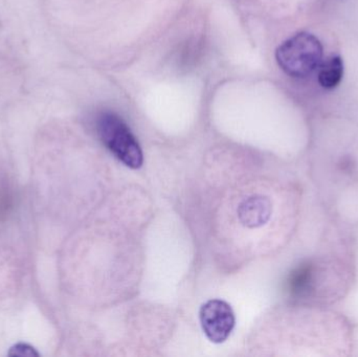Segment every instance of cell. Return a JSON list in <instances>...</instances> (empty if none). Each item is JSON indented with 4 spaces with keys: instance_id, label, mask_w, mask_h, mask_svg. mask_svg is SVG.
Segmentation results:
<instances>
[{
    "instance_id": "6da1fadb",
    "label": "cell",
    "mask_w": 358,
    "mask_h": 357,
    "mask_svg": "<svg viewBox=\"0 0 358 357\" xmlns=\"http://www.w3.org/2000/svg\"><path fill=\"white\" fill-rule=\"evenodd\" d=\"M342 270L336 264L309 261L290 274L287 289L294 299L303 301L334 300L336 291H342Z\"/></svg>"
},
{
    "instance_id": "7a4b0ae2",
    "label": "cell",
    "mask_w": 358,
    "mask_h": 357,
    "mask_svg": "<svg viewBox=\"0 0 358 357\" xmlns=\"http://www.w3.org/2000/svg\"><path fill=\"white\" fill-rule=\"evenodd\" d=\"M323 54V45L315 35L299 33L278 48L275 59L286 75L306 78L320 66Z\"/></svg>"
},
{
    "instance_id": "3957f363",
    "label": "cell",
    "mask_w": 358,
    "mask_h": 357,
    "mask_svg": "<svg viewBox=\"0 0 358 357\" xmlns=\"http://www.w3.org/2000/svg\"><path fill=\"white\" fill-rule=\"evenodd\" d=\"M98 133L106 148L130 169L144 163L142 148L127 124L115 113L105 112L98 119Z\"/></svg>"
},
{
    "instance_id": "277c9868",
    "label": "cell",
    "mask_w": 358,
    "mask_h": 357,
    "mask_svg": "<svg viewBox=\"0 0 358 357\" xmlns=\"http://www.w3.org/2000/svg\"><path fill=\"white\" fill-rule=\"evenodd\" d=\"M200 324L208 340L214 344L224 343L236 324L231 305L223 300H210L200 307Z\"/></svg>"
},
{
    "instance_id": "5b68a950",
    "label": "cell",
    "mask_w": 358,
    "mask_h": 357,
    "mask_svg": "<svg viewBox=\"0 0 358 357\" xmlns=\"http://www.w3.org/2000/svg\"><path fill=\"white\" fill-rule=\"evenodd\" d=\"M238 213L244 226L258 228L268 221L271 205L266 197L252 196L240 205Z\"/></svg>"
},
{
    "instance_id": "8992f818",
    "label": "cell",
    "mask_w": 358,
    "mask_h": 357,
    "mask_svg": "<svg viewBox=\"0 0 358 357\" xmlns=\"http://www.w3.org/2000/svg\"><path fill=\"white\" fill-rule=\"evenodd\" d=\"M344 75V62L340 56L328 59L319 71L317 80L322 87L334 89L342 82Z\"/></svg>"
},
{
    "instance_id": "52a82bcc",
    "label": "cell",
    "mask_w": 358,
    "mask_h": 357,
    "mask_svg": "<svg viewBox=\"0 0 358 357\" xmlns=\"http://www.w3.org/2000/svg\"><path fill=\"white\" fill-rule=\"evenodd\" d=\"M10 356H38V354H36L33 348L29 347V346L19 344V345H16L13 349H10Z\"/></svg>"
}]
</instances>
